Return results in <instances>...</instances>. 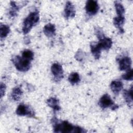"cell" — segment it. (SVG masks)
I'll return each mask as SVG.
<instances>
[{
    "instance_id": "3",
    "label": "cell",
    "mask_w": 133,
    "mask_h": 133,
    "mask_svg": "<svg viewBox=\"0 0 133 133\" xmlns=\"http://www.w3.org/2000/svg\"><path fill=\"white\" fill-rule=\"evenodd\" d=\"M12 61L16 68L19 71L26 72L28 71L31 65V61L20 57L16 56L12 58Z\"/></svg>"
},
{
    "instance_id": "21",
    "label": "cell",
    "mask_w": 133,
    "mask_h": 133,
    "mask_svg": "<svg viewBox=\"0 0 133 133\" xmlns=\"http://www.w3.org/2000/svg\"><path fill=\"white\" fill-rule=\"evenodd\" d=\"M22 57L25 59L31 61L33 59L34 53L29 49H25L22 53Z\"/></svg>"
},
{
    "instance_id": "1",
    "label": "cell",
    "mask_w": 133,
    "mask_h": 133,
    "mask_svg": "<svg viewBox=\"0 0 133 133\" xmlns=\"http://www.w3.org/2000/svg\"><path fill=\"white\" fill-rule=\"evenodd\" d=\"M51 123L55 132L82 133L86 131L78 126H74L66 121H60L55 117L51 119Z\"/></svg>"
},
{
    "instance_id": "12",
    "label": "cell",
    "mask_w": 133,
    "mask_h": 133,
    "mask_svg": "<svg viewBox=\"0 0 133 133\" xmlns=\"http://www.w3.org/2000/svg\"><path fill=\"white\" fill-rule=\"evenodd\" d=\"M110 87L112 91L115 95H118L123 88V84L119 81H113L110 84Z\"/></svg>"
},
{
    "instance_id": "18",
    "label": "cell",
    "mask_w": 133,
    "mask_h": 133,
    "mask_svg": "<svg viewBox=\"0 0 133 133\" xmlns=\"http://www.w3.org/2000/svg\"><path fill=\"white\" fill-rule=\"evenodd\" d=\"M10 32V28L6 24H1L0 26V37L1 39L6 37Z\"/></svg>"
},
{
    "instance_id": "8",
    "label": "cell",
    "mask_w": 133,
    "mask_h": 133,
    "mask_svg": "<svg viewBox=\"0 0 133 133\" xmlns=\"http://www.w3.org/2000/svg\"><path fill=\"white\" fill-rule=\"evenodd\" d=\"M131 59L128 57H124L118 60L119 69L120 71H128L131 66Z\"/></svg>"
},
{
    "instance_id": "20",
    "label": "cell",
    "mask_w": 133,
    "mask_h": 133,
    "mask_svg": "<svg viewBox=\"0 0 133 133\" xmlns=\"http://www.w3.org/2000/svg\"><path fill=\"white\" fill-rule=\"evenodd\" d=\"M114 6L117 16H124L125 13V8L123 5L117 1H115Z\"/></svg>"
},
{
    "instance_id": "4",
    "label": "cell",
    "mask_w": 133,
    "mask_h": 133,
    "mask_svg": "<svg viewBox=\"0 0 133 133\" xmlns=\"http://www.w3.org/2000/svg\"><path fill=\"white\" fill-rule=\"evenodd\" d=\"M98 104L102 109L111 108L112 110H115L118 108V105H116L111 99L108 94L103 95L100 99Z\"/></svg>"
},
{
    "instance_id": "9",
    "label": "cell",
    "mask_w": 133,
    "mask_h": 133,
    "mask_svg": "<svg viewBox=\"0 0 133 133\" xmlns=\"http://www.w3.org/2000/svg\"><path fill=\"white\" fill-rule=\"evenodd\" d=\"M75 16V9L74 6L71 2L68 1L66 3L64 10V16L66 19H70L74 17Z\"/></svg>"
},
{
    "instance_id": "7",
    "label": "cell",
    "mask_w": 133,
    "mask_h": 133,
    "mask_svg": "<svg viewBox=\"0 0 133 133\" xmlns=\"http://www.w3.org/2000/svg\"><path fill=\"white\" fill-rule=\"evenodd\" d=\"M99 7L97 1L89 0L86 2L85 9L87 14L89 16H94L98 11Z\"/></svg>"
},
{
    "instance_id": "14",
    "label": "cell",
    "mask_w": 133,
    "mask_h": 133,
    "mask_svg": "<svg viewBox=\"0 0 133 133\" xmlns=\"http://www.w3.org/2000/svg\"><path fill=\"white\" fill-rule=\"evenodd\" d=\"M123 95L126 102L130 108H131L132 105V88L131 87L128 90H124Z\"/></svg>"
},
{
    "instance_id": "17",
    "label": "cell",
    "mask_w": 133,
    "mask_h": 133,
    "mask_svg": "<svg viewBox=\"0 0 133 133\" xmlns=\"http://www.w3.org/2000/svg\"><path fill=\"white\" fill-rule=\"evenodd\" d=\"M10 9L9 10V15L12 18L15 17L17 15V13L20 9V7L16 4V3L14 1L10 2Z\"/></svg>"
},
{
    "instance_id": "23",
    "label": "cell",
    "mask_w": 133,
    "mask_h": 133,
    "mask_svg": "<svg viewBox=\"0 0 133 133\" xmlns=\"http://www.w3.org/2000/svg\"><path fill=\"white\" fill-rule=\"evenodd\" d=\"M6 85L3 83H1V87H0V91H1V98L5 95L6 92Z\"/></svg>"
},
{
    "instance_id": "2",
    "label": "cell",
    "mask_w": 133,
    "mask_h": 133,
    "mask_svg": "<svg viewBox=\"0 0 133 133\" xmlns=\"http://www.w3.org/2000/svg\"><path fill=\"white\" fill-rule=\"evenodd\" d=\"M39 20V15L37 10L31 12L24 19L23 22L22 31L24 34L29 33L31 29L35 25Z\"/></svg>"
},
{
    "instance_id": "13",
    "label": "cell",
    "mask_w": 133,
    "mask_h": 133,
    "mask_svg": "<svg viewBox=\"0 0 133 133\" xmlns=\"http://www.w3.org/2000/svg\"><path fill=\"white\" fill-rule=\"evenodd\" d=\"M47 104L52 108L54 111H59L61 109V107L59 105V102L58 99L54 97H51L47 100L46 101Z\"/></svg>"
},
{
    "instance_id": "5",
    "label": "cell",
    "mask_w": 133,
    "mask_h": 133,
    "mask_svg": "<svg viewBox=\"0 0 133 133\" xmlns=\"http://www.w3.org/2000/svg\"><path fill=\"white\" fill-rule=\"evenodd\" d=\"M16 113L19 116H27L28 117H33L35 115V113L33 109L30 106L21 103L17 108Z\"/></svg>"
},
{
    "instance_id": "6",
    "label": "cell",
    "mask_w": 133,
    "mask_h": 133,
    "mask_svg": "<svg viewBox=\"0 0 133 133\" xmlns=\"http://www.w3.org/2000/svg\"><path fill=\"white\" fill-rule=\"evenodd\" d=\"M51 71L54 75V80L59 82L63 77V71L61 65L58 63H54L51 66Z\"/></svg>"
},
{
    "instance_id": "15",
    "label": "cell",
    "mask_w": 133,
    "mask_h": 133,
    "mask_svg": "<svg viewBox=\"0 0 133 133\" xmlns=\"http://www.w3.org/2000/svg\"><path fill=\"white\" fill-rule=\"evenodd\" d=\"M91 52L96 59H98L100 57L101 48L100 47L98 43H91L90 44Z\"/></svg>"
},
{
    "instance_id": "11",
    "label": "cell",
    "mask_w": 133,
    "mask_h": 133,
    "mask_svg": "<svg viewBox=\"0 0 133 133\" xmlns=\"http://www.w3.org/2000/svg\"><path fill=\"white\" fill-rule=\"evenodd\" d=\"M125 22L124 16H117L113 19V24L117 28L121 33H123L124 31L123 28Z\"/></svg>"
},
{
    "instance_id": "19",
    "label": "cell",
    "mask_w": 133,
    "mask_h": 133,
    "mask_svg": "<svg viewBox=\"0 0 133 133\" xmlns=\"http://www.w3.org/2000/svg\"><path fill=\"white\" fill-rule=\"evenodd\" d=\"M68 80L71 84H76L80 81V77L77 73L73 72L69 76Z\"/></svg>"
},
{
    "instance_id": "16",
    "label": "cell",
    "mask_w": 133,
    "mask_h": 133,
    "mask_svg": "<svg viewBox=\"0 0 133 133\" xmlns=\"http://www.w3.org/2000/svg\"><path fill=\"white\" fill-rule=\"evenodd\" d=\"M22 94V89L19 87H16L12 90L11 94V98L15 101H19L21 98Z\"/></svg>"
},
{
    "instance_id": "10",
    "label": "cell",
    "mask_w": 133,
    "mask_h": 133,
    "mask_svg": "<svg viewBox=\"0 0 133 133\" xmlns=\"http://www.w3.org/2000/svg\"><path fill=\"white\" fill-rule=\"evenodd\" d=\"M45 35L48 37H52L56 34L55 25L52 23H48L45 25L43 29Z\"/></svg>"
},
{
    "instance_id": "22",
    "label": "cell",
    "mask_w": 133,
    "mask_h": 133,
    "mask_svg": "<svg viewBox=\"0 0 133 133\" xmlns=\"http://www.w3.org/2000/svg\"><path fill=\"white\" fill-rule=\"evenodd\" d=\"M133 77V71L131 69L127 71L126 73L124 74L122 76V78L123 79L127 80V81H131Z\"/></svg>"
}]
</instances>
